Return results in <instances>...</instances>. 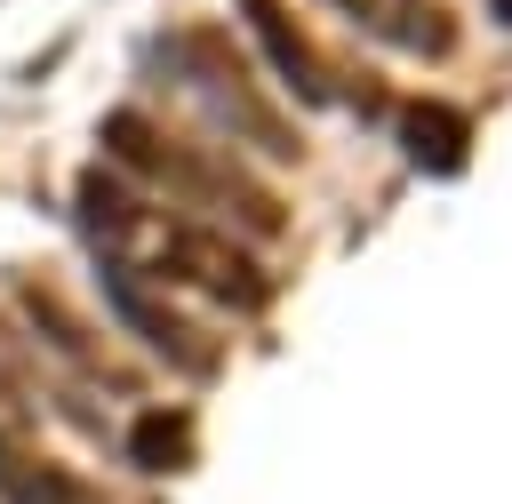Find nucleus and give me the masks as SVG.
Returning <instances> with one entry per match:
<instances>
[{"instance_id":"f257e3e1","label":"nucleus","mask_w":512,"mask_h":504,"mask_svg":"<svg viewBox=\"0 0 512 504\" xmlns=\"http://www.w3.org/2000/svg\"><path fill=\"white\" fill-rule=\"evenodd\" d=\"M104 152L128 160L144 184H168V192H184V200H200V208H216V216H240V224H256V232L280 224V208H272L264 192H248L224 160H208V152H192V144H168V136H160L152 120H136V112H104Z\"/></svg>"},{"instance_id":"f03ea898","label":"nucleus","mask_w":512,"mask_h":504,"mask_svg":"<svg viewBox=\"0 0 512 504\" xmlns=\"http://www.w3.org/2000/svg\"><path fill=\"white\" fill-rule=\"evenodd\" d=\"M160 56H168V72L192 88L200 120H224L232 136L264 144L272 160H296V136L280 128V112H272V104L256 96V80H248V64H240L216 32H176V40H160Z\"/></svg>"},{"instance_id":"7ed1b4c3","label":"nucleus","mask_w":512,"mask_h":504,"mask_svg":"<svg viewBox=\"0 0 512 504\" xmlns=\"http://www.w3.org/2000/svg\"><path fill=\"white\" fill-rule=\"evenodd\" d=\"M152 272H160V280H184V288H208V296L232 304V312H256V304H264V272H256V256L232 248V240L208 232V224H160Z\"/></svg>"},{"instance_id":"20e7f679","label":"nucleus","mask_w":512,"mask_h":504,"mask_svg":"<svg viewBox=\"0 0 512 504\" xmlns=\"http://www.w3.org/2000/svg\"><path fill=\"white\" fill-rule=\"evenodd\" d=\"M104 296H112L120 328H128V336H144V344H152L168 368H192V376H208V368H216V352H208V344H200V336H192V328H184V320H176L160 296H144V288H136V280H128L112 256H104Z\"/></svg>"},{"instance_id":"39448f33","label":"nucleus","mask_w":512,"mask_h":504,"mask_svg":"<svg viewBox=\"0 0 512 504\" xmlns=\"http://www.w3.org/2000/svg\"><path fill=\"white\" fill-rule=\"evenodd\" d=\"M240 16H248V32H256V48H264V64L288 80V96L296 104H328L336 96V80L312 64V40L296 32V16H288V0H240Z\"/></svg>"},{"instance_id":"423d86ee","label":"nucleus","mask_w":512,"mask_h":504,"mask_svg":"<svg viewBox=\"0 0 512 504\" xmlns=\"http://www.w3.org/2000/svg\"><path fill=\"white\" fill-rule=\"evenodd\" d=\"M368 40H392V48H408V56H448V40H456V24L432 8V0H336Z\"/></svg>"},{"instance_id":"0eeeda50","label":"nucleus","mask_w":512,"mask_h":504,"mask_svg":"<svg viewBox=\"0 0 512 504\" xmlns=\"http://www.w3.org/2000/svg\"><path fill=\"white\" fill-rule=\"evenodd\" d=\"M72 216H80L88 248H96V256H112L120 240H136L144 200H136V184H120L112 168H88V176H80V192H72Z\"/></svg>"},{"instance_id":"6e6552de","label":"nucleus","mask_w":512,"mask_h":504,"mask_svg":"<svg viewBox=\"0 0 512 504\" xmlns=\"http://www.w3.org/2000/svg\"><path fill=\"white\" fill-rule=\"evenodd\" d=\"M392 128H400V152H408L424 176H456L464 152H472V128H464V112H448V104H408Z\"/></svg>"},{"instance_id":"1a4fd4ad","label":"nucleus","mask_w":512,"mask_h":504,"mask_svg":"<svg viewBox=\"0 0 512 504\" xmlns=\"http://www.w3.org/2000/svg\"><path fill=\"white\" fill-rule=\"evenodd\" d=\"M0 496H8V504H96V488H88V480H72V472H56V464L24 456L8 432H0Z\"/></svg>"},{"instance_id":"9d476101","label":"nucleus","mask_w":512,"mask_h":504,"mask_svg":"<svg viewBox=\"0 0 512 504\" xmlns=\"http://www.w3.org/2000/svg\"><path fill=\"white\" fill-rule=\"evenodd\" d=\"M128 464L136 472H184L192 464V416L184 408H144L128 424Z\"/></svg>"},{"instance_id":"9b49d317","label":"nucleus","mask_w":512,"mask_h":504,"mask_svg":"<svg viewBox=\"0 0 512 504\" xmlns=\"http://www.w3.org/2000/svg\"><path fill=\"white\" fill-rule=\"evenodd\" d=\"M32 328H40V336H48L56 352H72V360H88V376H104V360H96V344H88V328H80V320H64V312H56L48 296H32Z\"/></svg>"},{"instance_id":"f8f14e48","label":"nucleus","mask_w":512,"mask_h":504,"mask_svg":"<svg viewBox=\"0 0 512 504\" xmlns=\"http://www.w3.org/2000/svg\"><path fill=\"white\" fill-rule=\"evenodd\" d=\"M496 16H504V24H512V0H496Z\"/></svg>"}]
</instances>
